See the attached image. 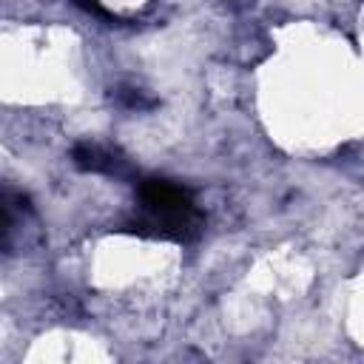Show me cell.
Instances as JSON below:
<instances>
[{
  "label": "cell",
  "mask_w": 364,
  "mask_h": 364,
  "mask_svg": "<svg viewBox=\"0 0 364 364\" xmlns=\"http://www.w3.org/2000/svg\"><path fill=\"white\" fill-rule=\"evenodd\" d=\"M68 3L80 6V9H82V11H88V14H97V17H111V14L102 9V3H100V0H68Z\"/></svg>",
  "instance_id": "cell-4"
},
{
  "label": "cell",
  "mask_w": 364,
  "mask_h": 364,
  "mask_svg": "<svg viewBox=\"0 0 364 364\" xmlns=\"http://www.w3.org/2000/svg\"><path fill=\"white\" fill-rule=\"evenodd\" d=\"M17 208H26V196H20V193L0 196V250H9V245H11V222H14Z\"/></svg>",
  "instance_id": "cell-3"
},
{
  "label": "cell",
  "mask_w": 364,
  "mask_h": 364,
  "mask_svg": "<svg viewBox=\"0 0 364 364\" xmlns=\"http://www.w3.org/2000/svg\"><path fill=\"white\" fill-rule=\"evenodd\" d=\"M71 159L80 171H88V173H122L125 171L122 154L105 145H97V142H77L71 151Z\"/></svg>",
  "instance_id": "cell-2"
},
{
  "label": "cell",
  "mask_w": 364,
  "mask_h": 364,
  "mask_svg": "<svg viewBox=\"0 0 364 364\" xmlns=\"http://www.w3.org/2000/svg\"><path fill=\"white\" fill-rule=\"evenodd\" d=\"M139 205H142V219L134 225V230L148 233V236L185 242L196 236L202 225V216L193 205L191 191L168 179L139 182Z\"/></svg>",
  "instance_id": "cell-1"
}]
</instances>
